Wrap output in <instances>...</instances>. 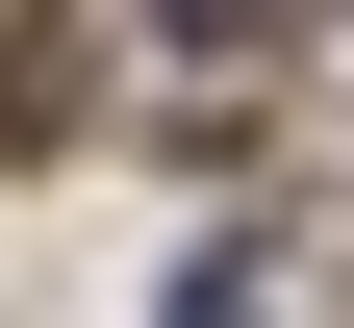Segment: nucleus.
<instances>
[{"mask_svg": "<svg viewBox=\"0 0 354 328\" xmlns=\"http://www.w3.org/2000/svg\"><path fill=\"white\" fill-rule=\"evenodd\" d=\"M0 152H76V0H0Z\"/></svg>", "mask_w": 354, "mask_h": 328, "instance_id": "f257e3e1", "label": "nucleus"}, {"mask_svg": "<svg viewBox=\"0 0 354 328\" xmlns=\"http://www.w3.org/2000/svg\"><path fill=\"white\" fill-rule=\"evenodd\" d=\"M177 51H304V0H152Z\"/></svg>", "mask_w": 354, "mask_h": 328, "instance_id": "f03ea898", "label": "nucleus"}]
</instances>
